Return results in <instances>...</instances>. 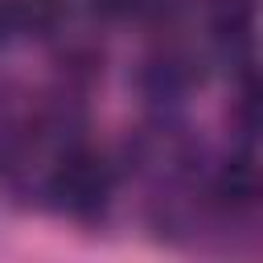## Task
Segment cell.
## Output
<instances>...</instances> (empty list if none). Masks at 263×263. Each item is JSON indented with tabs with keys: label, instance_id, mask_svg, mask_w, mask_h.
Wrapping results in <instances>:
<instances>
[{
	"label": "cell",
	"instance_id": "6da1fadb",
	"mask_svg": "<svg viewBox=\"0 0 263 263\" xmlns=\"http://www.w3.org/2000/svg\"><path fill=\"white\" fill-rule=\"evenodd\" d=\"M107 193H111V164L95 148H70L49 173V197L66 214L86 218L107 201Z\"/></svg>",
	"mask_w": 263,
	"mask_h": 263
},
{
	"label": "cell",
	"instance_id": "7a4b0ae2",
	"mask_svg": "<svg viewBox=\"0 0 263 263\" xmlns=\"http://www.w3.org/2000/svg\"><path fill=\"white\" fill-rule=\"evenodd\" d=\"M66 16H70L66 0H12L4 21L16 25L21 33H29V37H49L66 25Z\"/></svg>",
	"mask_w": 263,
	"mask_h": 263
},
{
	"label": "cell",
	"instance_id": "3957f363",
	"mask_svg": "<svg viewBox=\"0 0 263 263\" xmlns=\"http://www.w3.org/2000/svg\"><path fill=\"white\" fill-rule=\"evenodd\" d=\"M255 193H259V173H255V164H251L247 156H242V160H230V164L222 168V177H218V197H222L226 205H251Z\"/></svg>",
	"mask_w": 263,
	"mask_h": 263
},
{
	"label": "cell",
	"instance_id": "277c9868",
	"mask_svg": "<svg viewBox=\"0 0 263 263\" xmlns=\"http://www.w3.org/2000/svg\"><path fill=\"white\" fill-rule=\"evenodd\" d=\"M86 8H90L99 21H123V16L140 12L144 0H86Z\"/></svg>",
	"mask_w": 263,
	"mask_h": 263
},
{
	"label": "cell",
	"instance_id": "5b68a950",
	"mask_svg": "<svg viewBox=\"0 0 263 263\" xmlns=\"http://www.w3.org/2000/svg\"><path fill=\"white\" fill-rule=\"evenodd\" d=\"M0 33H4V16H0Z\"/></svg>",
	"mask_w": 263,
	"mask_h": 263
}]
</instances>
